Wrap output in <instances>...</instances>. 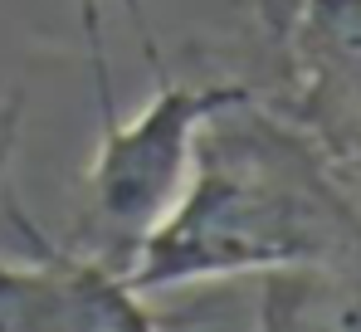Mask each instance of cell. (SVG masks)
<instances>
[{
	"label": "cell",
	"instance_id": "5b68a950",
	"mask_svg": "<svg viewBox=\"0 0 361 332\" xmlns=\"http://www.w3.org/2000/svg\"><path fill=\"white\" fill-rule=\"evenodd\" d=\"M259 328H342L361 332V244L259 274Z\"/></svg>",
	"mask_w": 361,
	"mask_h": 332
},
{
	"label": "cell",
	"instance_id": "277c9868",
	"mask_svg": "<svg viewBox=\"0 0 361 332\" xmlns=\"http://www.w3.org/2000/svg\"><path fill=\"white\" fill-rule=\"evenodd\" d=\"M142 293L103 259L39 249L30 264H0V332H147Z\"/></svg>",
	"mask_w": 361,
	"mask_h": 332
},
{
	"label": "cell",
	"instance_id": "3957f363",
	"mask_svg": "<svg viewBox=\"0 0 361 332\" xmlns=\"http://www.w3.org/2000/svg\"><path fill=\"white\" fill-rule=\"evenodd\" d=\"M279 49L293 122L332 166L361 171V0H298Z\"/></svg>",
	"mask_w": 361,
	"mask_h": 332
},
{
	"label": "cell",
	"instance_id": "6da1fadb",
	"mask_svg": "<svg viewBox=\"0 0 361 332\" xmlns=\"http://www.w3.org/2000/svg\"><path fill=\"white\" fill-rule=\"evenodd\" d=\"M357 244L361 206L337 181V166L298 122H274L244 93L200 127L180 201L137 244L122 278L147 298L157 288L269 274Z\"/></svg>",
	"mask_w": 361,
	"mask_h": 332
},
{
	"label": "cell",
	"instance_id": "7a4b0ae2",
	"mask_svg": "<svg viewBox=\"0 0 361 332\" xmlns=\"http://www.w3.org/2000/svg\"><path fill=\"white\" fill-rule=\"evenodd\" d=\"M244 93V83H180L157 73V93L127 122L118 112L103 117V142L83 176V235L93 239V259L118 274L127 269L137 244L180 201L200 127Z\"/></svg>",
	"mask_w": 361,
	"mask_h": 332
}]
</instances>
